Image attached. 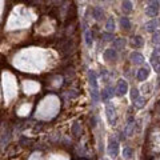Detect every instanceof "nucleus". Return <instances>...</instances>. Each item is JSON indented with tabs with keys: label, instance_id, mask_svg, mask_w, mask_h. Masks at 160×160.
Returning a JSON list of instances; mask_svg holds the SVG:
<instances>
[{
	"label": "nucleus",
	"instance_id": "f257e3e1",
	"mask_svg": "<svg viewBox=\"0 0 160 160\" xmlns=\"http://www.w3.org/2000/svg\"><path fill=\"white\" fill-rule=\"evenodd\" d=\"M160 9V2H150L148 5L145 7V15L152 17V19H156Z\"/></svg>",
	"mask_w": 160,
	"mask_h": 160
},
{
	"label": "nucleus",
	"instance_id": "f03ea898",
	"mask_svg": "<svg viewBox=\"0 0 160 160\" xmlns=\"http://www.w3.org/2000/svg\"><path fill=\"white\" fill-rule=\"evenodd\" d=\"M151 65L156 72H160V47H155L151 53Z\"/></svg>",
	"mask_w": 160,
	"mask_h": 160
},
{
	"label": "nucleus",
	"instance_id": "7ed1b4c3",
	"mask_svg": "<svg viewBox=\"0 0 160 160\" xmlns=\"http://www.w3.org/2000/svg\"><path fill=\"white\" fill-rule=\"evenodd\" d=\"M105 114H107V119L108 123L111 125H115L116 122H118V116H116V110H115V105L108 103L107 107H105Z\"/></svg>",
	"mask_w": 160,
	"mask_h": 160
},
{
	"label": "nucleus",
	"instance_id": "20e7f679",
	"mask_svg": "<svg viewBox=\"0 0 160 160\" xmlns=\"http://www.w3.org/2000/svg\"><path fill=\"white\" fill-rule=\"evenodd\" d=\"M107 154L112 156V158H116L119 155V141L111 137L110 141H108V148H107Z\"/></svg>",
	"mask_w": 160,
	"mask_h": 160
},
{
	"label": "nucleus",
	"instance_id": "39448f33",
	"mask_svg": "<svg viewBox=\"0 0 160 160\" xmlns=\"http://www.w3.org/2000/svg\"><path fill=\"white\" fill-rule=\"evenodd\" d=\"M116 95L118 96H124L127 92H128V83L125 82L124 79L118 80V84H116Z\"/></svg>",
	"mask_w": 160,
	"mask_h": 160
},
{
	"label": "nucleus",
	"instance_id": "423d86ee",
	"mask_svg": "<svg viewBox=\"0 0 160 160\" xmlns=\"http://www.w3.org/2000/svg\"><path fill=\"white\" fill-rule=\"evenodd\" d=\"M88 80H89V85L92 91H99V87H97V76L95 74V71L89 70L88 71Z\"/></svg>",
	"mask_w": 160,
	"mask_h": 160
},
{
	"label": "nucleus",
	"instance_id": "0eeeda50",
	"mask_svg": "<svg viewBox=\"0 0 160 160\" xmlns=\"http://www.w3.org/2000/svg\"><path fill=\"white\" fill-rule=\"evenodd\" d=\"M159 24H160V20L158 19H151L150 21H147V23L144 24V27H145V31H148V32H156L158 31V27H159Z\"/></svg>",
	"mask_w": 160,
	"mask_h": 160
},
{
	"label": "nucleus",
	"instance_id": "6e6552de",
	"mask_svg": "<svg viewBox=\"0 0 160 160\" xmlns=\"http://www.w3.org/2000/svg\"><path fill=\"white\" fill-rule=\"evenodd\" d=\"M103 56H104V59L108 60V61H115L118 59V51L115 48H107L104 51Z\"/></svg>",
	"mask_w": 160,
	"mask_h": 160
},
{
	"label": "nucleus",
	"instance_id": "1a4fd4ad",
	"mask_svg": "<svg viewBox=\"0 0 160 160\" xmlns=\"http://www.w3.org/2000/svg\"><path fill=\"white\" fill-rule=\"evenodd\" d=\"M150 68L148 67H141L139 71H137V74H136V78L137 80H140V82H144V80H147L148 79V76H150Z\"/></svg>",
	"mask_w": 160,
	"mask_h": 160
},
{
	"label": "nucleus",
	"instance_id": "9d476101",
	"mask_svg": "<svg viewBox=\"0 0 160 160\" xmlns=\"http://www.w3.org/2000/svg\"><path fill=\"white\" fill-rule=\"evenodd\" d=\"M131 61H132L133 64H143L144 56L141 55L140 52H137V51H133V52L131 53Z\"/></svg>",
	"mask_w": 160,
	"mask_h": 160
},
{
	"label": "nucleus",
	"instance_id": "9b49d317",
	"mask_svg": "<svg viewBox=\"0 0 160 160\" xmlns=\"http://www.w3.org/2000/svg\"><path fill=\"white\" fill-rule=\"evenodd\" d=\"M112 47L115 49H123L125 47V39L124 38H116L112 42Z\"/></svg>",
	"mask_w": 160,
	"mask_h": 160
},
{
	"label": "nucleus",
	"instance_id": "f8f14e48",
	"mask_svg": "<svg viewBox=\"0 0 160 160\" xmlns=\"http://www.w3.org/2000/svg\"><path fill=\"white\" fill-rule=\"evenodd\" d=\"M103 15H104V11L100 5H96L92 8V16L95 20H100L101 17H103Z\"/></svg>",
	"mask_w": 160,
	"mask_h": 160
},
{
	"label": "nucleus",
	"instance_id": "ddd939ff",
	"mask_svg": "<svg viewBox=\"0 0 160 160\" xmlns=\"http://www.w3.org/2000/svg\"><path fill=\"white\" fill-rule=\"evenodd\" d=\"M132 45L135 47V48H141V47L144 45L143 38H141V36H139V35L133 36V38H132Z\"/></svg>",
	"mask_w": 160,
	"mask_h": 160
},
{
	"label": "nucleus",
	"instance_id": "4468645a",
	"mask_svg": "<svg viewBox=\"0 0 160 160\" xmlns=\"http://www.w3.org/2000/svg\"><path fill=\"white\" fill-rule=\"evenodd\" d=\"M84 40H85V44L91 47L92 45V43H93V34H92V31L91 30H85L84 32Z\"/></svg>",
	"mask_w": 160,
	"mask_h": 160
},
{
	"label": "nucleus",
	"instance_id": "2eb2a0df",
	"mask_svg": "<svg viewBox=\"0 0 160 160\" xmlns=\"http://www.w3.org/2000/svg\"><path fill=\"white\" fill-rule=\"evenodd\" d=\"M105 30H107V32H114L115 31V20H114V17H108L107 19V23H105Z\"/></svg>",
	"mask_w": 160,
	"mask_h": 160
},
{
	"label": "nucleus",
	"instance_id": "dca6fc26",
	"mask_svg": "<svg viewBox=\"0 0 160 160\" xmlns=\"http://www.w3.org/2000/svg\"><path fill=\"white\" fill-rule=\"evenodd\" d=\"M120 24H122V28L128 31L131 28V20L128 19V16H122L120 17Z\"/></svg>",
	"mask_w": 160,
	"mask_h": 160
},
{
	"label": "nucleus",
	"instance_id": "f3484780",
	"mask_svg": "<svg viewBox=\"0 0 160 160\" xmlns=\"http://www.w3.org/2000/svg\"><path fill=\"white\" fill-rule=\"evenodd\" d=\"M133 156V150L131 147H124L123 148V158H124L125 160H129L132 159Z\"/></svg>",
	"mask_w": 160,
	"mask_h": 160
},
{
	"label": "nucleus",
	"instance_id": "a211bd4d",
	"mask_svg": "<svg viewBox=\"0 0 160 160\" xmlns=\"http://www.w3.org/2000/svg\"><path fill=\"white\" fill-rule=\"evenodd\" d=\"M132 8H133V5H132V3L131 2H123L122 3V9H123V12H125V13H129L131 11H132Z\"/></svg>",
	"mask_w": 160,
	"mask_h": 160
},
{
	"label": "nucleus",
	"instance_id": "6ab92c4d",
	"mask_svg": "<svg viewBox=\"0 0 160 160\" xmlns=\"http://www.w3.org/2000/svg\"><path fill=\"white\" fill-rule=\"evenodd\" d=\"M139 89L137 88H132L131 89V100H132V103H135V101L139 99Z\"/></svg>",
	"mask_w": 160,
	"mask_h": 160
},
{
	"label": "nucleus",
	"instance_id": "aec40b11",
	"mask_svg": "<svg viewBox=\"0 0 160 160\" xmlns=\"http://www.w3.org/2000/svg\"><path fill=\"white\" fill-rule=\"evenodd\" d=\"M100 99H101V101H104V103H107V104H108V100L111 99V96L108 95V92H107V91L103 89V91L100 92Z\"/></svg>",
	"mask_w": 160,
	"mask_h": 160
},
{
	"label": "nucleus",
	"instance_id": "412c9836",
	"mask_svg": "<svg viewBox=\"0 0 160 160\" xmlns=\"http://www.w3.org/2000/svg\"><path fill=\"white\" fill-rule=\"evenodd\" d=\"M133 105H135L136 108H143L145 105V99H144V97H139V99L133 103Z\"/></svg>",
	"mask_w": 160,
	"mask_h": 160
},
{
	"label": "nucleus",
	"instance_id": "4be33fe9",
	"mask_svg": "<svg viewBox=\"0 0 160 160\" xmlns=\"http://www.w3.org/2000/svg\"><path fill=\"white\" fill-rule=\"evenodd\" d=\"M152 42H154L155 44H160V31L159 30L154 32V35H152Z\"/></svg>",
	"mask_w": 160,
	"mask_h": 160
},
{
	"label": "nucleus",
	"instance_id": "5701e85b",
	"mask_svg": "<svg viewBox=\"0 0 160 160\" xmlns=\"http://www.w3.org/2000/svg\"><path fill=\"white\" fill-rule=\"evenodd\" d=\"M101 36H103V40H104V42H114V40H112V38H114V36H112L111 32H103V34H101Z\"/></svg>",
	"mask_w": 160,
	"mask_h": 160
},
{
	"label": "nucleus",
	"instance_id": "b1692460",
	"mask_svg": "<svg viewBox=\"0 0 160 160\" xmlns=\"http://www.w3.org/2000/svg\"><path fill=\"white\" fill-rule=\"evenodd\" d=\"M105 91H107L108 95H110L111 97H114V96L116 95V92H115L116 88H114V87H111V85H107V87H105Z\"/></svg>",
	"mask_w": 160,
	"mask_h": 160
},
{
	"label": "nucleus",
	"instance_id": "393cba45",
	"mask_svg": "<svg viewBox=\"0 0 160 160\" xmlns=\"http://www.w3.org/2000/svg\"><path fill=\"white\" fill-rule=\"evenodd\" d=\"M79 132H80L79 123H74V125H72V133L74 135H79Z\"/></svg>",
	"mask_w": 160,
	"mask_h": 160
}]
</instances>
